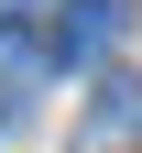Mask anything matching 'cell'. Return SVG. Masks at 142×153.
Instances as JSON below:
<instances>
[{"label":"cell","instance_id":"cell-1","mask_svg":"<svg viewBox=\"0 0 142 153\" xmlns=\"http://www.w3.org/2000/svg\"><path fill=\"white\" fill-rule=\"evenodd\" d=\"M120 22H131L120 0H66V22H55V55H77V66H98V55L120 44Z\"/></svg>","mask_w":142,"mask_h":153},{"label":"cell","instance_id":"cell-2","mask_svg":"<svg viewBox=\"0 0 142 153\" xmlns=\"http://www.w3.org/2000/svg\"><path fill=\"white\" fill-rule=\"evenodd\" d=\"M44 66H55V55L33 44V33H11V22H0V88H33Z\"/></svg>","mask_w":142,"mask_h":153},{"label":"cell","instance_id":"cell-3","mask_svg":"<svg viewBox=\"0 0 142 153\" xmlns=\"http://www.w3.org/2000/svg\"><path fill=\"white\" fill-rule=\"evenodd\" d=\"M98 120H109V131H142V88H131V76H98Z\"/></svg>","mask_w":142,"mask_h":153},{"label":"cell","instance_id":"cell-4","mask_svg":"<svg viewBox=\"0 0 142 153\" xmlns=\"http://www.w3.org/2000/svg\"><path fill=\"white\" fill-rule=\"evenodd\" d=\"M44 11H55V0H0V22H11V33H22V22H44Z\"/></svg>","mask_w":142,"mask_h":153}]
</instances>
